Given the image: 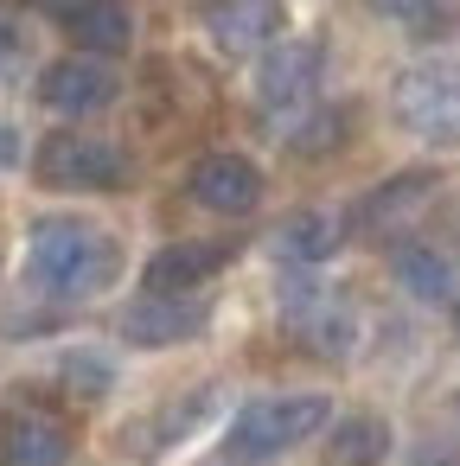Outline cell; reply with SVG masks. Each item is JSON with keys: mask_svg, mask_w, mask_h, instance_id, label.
Instances as JSON below:
<instances>
[{"mask_svg": "<svg viewBox=\"0 0 460 466\" xmlns=\"http://www.w3.org/2000/svg\"><path fill=\"white\" fill-rule=\"evenodd\" d=\"M377 14H390V20H422V14H434L441 0H371Z\"/></svg>", "mask_w": 460, "mask_h": 466, "instance_id": "20", "label": "cell"}, {"mask_svg": "<svg viewBox=\"0 0 460 466\" xmlns=\"http://www.w3.org/2000/svg\"><path fill=\"white\" fill-rule=\"evenodd\" d=\"M58 383H65L77 402H103L109 383H116V364H109L103 351H65V358H58Z\"/></svg>", "mask_w": 460, "mask_h": 466, "instance_id": "19", "label": "cell"}, {"mask_svg": "<svg viewBox=\"0 0 460 466\" xmlns=\"http://www.w3.org/2000/svg\"><path fill=\"white\" fill-rule=\"evenodd\" d=\"M65 33L71 46H84V58H116L135 46V14L122 0H84V7L65 14Z\"/></svg>", "mask_w": 460, "mask_h": 466, "instance_id": "14", "label": "cell"}, {"mask_svg": "<svg viewBox=\"0 0 460 466\" xmlns=\"http://www.w3.org/2000/svg\"><path fill=\"white\" fill-rule=\"evenodd\" d=\"M33 173L52 192H122L135 167H128V147L103 135H46L33 154Z\"/></svg>", "mask_w": 460, "mask_h": 466, "instance_id": "4", "label": "cell"}, {"mask_svg": "<svg viewBox=\"0 0 460 466\" xmlns=\"http://www.w3.org/2000/svg\"><path fill=\"white\" fill-rule=\"evenodd\" d=\"M205 409H211V390H192V396H179L167 415H154L148 428H128V447H148V453H160V447L186 441V434L205 421Z\"/></svg>", "mask_w": 460, "mask_h": 466, "instance_id": "18", "label": "cell"}, {"mask_svg": "<svg viewBox=\"0 0 460 466\" xmlns=\"http://www.w3.org/2000/svg\"><path fill=\"white\" fill-rule=\"evenodd\" d=\"M454 332H460V313H454Z\"/></svg>", "mask_w": 460, "mask_h": 466, "instance_id": "24", "label": "cell"}, {"mask_svg": "<svg viewBox=\"0 0 460 466\" xmlns=\"http://www.w3.org/2000/svg\"><path fill=\"white\" fill-rule=\"evenodd\" d=\"M281 326H288V339H294L301 351H313V358H345V351L358 345V313H352V300H345L339 288H326V281H288V288H281Z\"/></svg>", "mask_w": 460, "mask_h": 466, "instance_id": "5", "label": "cell"}, {"mask_svg": "<svg viewBox=\"0 0 460 466\" xmlns=\"http://www.w3.org/2000/svg\"><path fill=\"white\" fill-rule=\"evenodd\" d=\"M211 319V307L205 300H192V294H141L128 313H122V339L128 345H141V351H160V345H186L199 326Z\"/></svg>", "mask_w": 460, "mask_h": 466, "instance_id": "11", "label": "cell"}, {"mask_svg": "<svg viewBox=\"0 0 460 466\" xmlns=\"http://www.w3.org/2000/svg\"><path fill=\"white\" fill-rule=\"evenodd\" d=\"M14 46H20V20L0 7V52H14Z\"/></svg>", "mask_w": 460, "mask_h": 466, "instance_id": "21", "label": "cell"}, {"mask_svg": "<svg viewBox=\"0 0 460 466\" xmlns=\"http://www.w3.org/2000/svg\"><path fill=\"white\" fill-rule=\"evenodd\" d=\"M71 460V421L46 402H7L0 409V466H65Z\"/></svg>", "mask_w": 460, "mask_h": 466, "instance_id": "6", "label": "cell"}, {"mask_svg": "<svg viewBox=\"0 0 460 466\" xmlns=\"http://www.w3.org/2000/svg\"><path fill=\"white\" fill-rule=\"evenodd\" d=\"M20 160V141H14V128H0V167H14Z\"/></svg>", "mask_w": 460, "mask_h": 466, "instance_id": "22", "label": "cell"}, {"mask_svg": "<svg viewBox=\"0 0 460 466\" xmlns=\"http://www.w3.org/2000/svg\"><path fill=\"white\" fill-rule=\"evenodd\" d=\"M230 262V243H167L148 268H141V288L148 294H192V288H205L218 268Z\"/></svg>", "mask_w": 460, "mask_h": 466, "instance_id": "13", "label": "cell"}, {"mask_svg": "<svg viewBox=\"0 0 460 466\" xmlns=\"http://www.w3.org/2000/svg\"><path fill=\"white\" fill-rule=\"evenodd\" d=\"M390 453V421L383 415H345L326 441V466H383Z\"/></svg>", "mask_w": 460, "mask_h": 466, "instance_id": "16", "label": "cell"}, {"mask_svg": "<svg viewBox=\"0 0 460 466\" xmlns=\"http://www.w3.org/2000/svg\"><path fill=\"white\" fill-rule=\"evenodd\" d=\"M186 192H192V205H205L218 218H243L262 205V167L243 154H205V160H192Z\"/></svg>", "mask_w": 460, "mask_h": 466, "instance_id": "7", "label": "cell"}, {"mask_svg": "<svg viewBox=\"0 0 460 466\" xmlns=\"http://www.w3.org/2000/svg\"><path fill=\"white\" fill-rule=\"evenodd\" d=\"M390 116H396L415 141L460 147V65H447V58L409 65V71L390 84Z\"/></svg>", "mask_w": 460, "mask_h": 466, "instance_id": "3", "label": "cell"}, {"mask_svg": "<svg viewBox=\"0 0 460 466\" xmlns=\"http://www.w3.org/2000/svg\"><path fill=\"white\" fill-rule=\"evenodd\" d=\"M26 275H33V288H46L58 300L103 294L122 275V243L109 230H97L90 218H39L26 237Z\"/></svg>", "mask_w": 460, "mask_h": 466, "instance_id": "1", "label": "cell"}, {"mask_svg": "<svg viewBox=\"0 0 460 466\" xmlns=\"http://www.w3.org/2000/svg\"><path fill=\"white\" fill-rule=\"evenodd\" d=\"M275 249H281L288 262H326V256L339 249V218H326V211H294V218L275 230Z\"/></svg>", "mask_w": 460, "mask_h": 466, "instance_id": "17", "label": "cell"}, {"mask_svg": "<svg viewBox=\"0 0 460 466\" xmlns=\"http://www.w3.org/2000/svg\"><path fill=\"white\" fill-rule=\"evenodd\" d=\"M46 7H65V14H71V7H84V0H46Z\"/></svg>", "mask_w": 460, "mask_h": 466, "instance_id": "23", "label": "cell"}, {"mask_svg": "<svg viewBox=\"0 0 460 466\" xmlns=\"http://www.w3.org/2000/svg\"><path fill=\"white\" fill-rule=\"evenodd\" d=\"M205 26H211L218 52L243 58V52H269V46H281V33H288V7H281V0H218Z\"/></svg>", "mask_w": 460, "mask_h": 466, "instance_id": "12", "label": "cell"}, {"mask_svg": "<svg viewBox=\"0 0 460 466\" xmlns=\"http://www.w3.org/2000/svg\"><path fill=\"white\" fill-rule=\"evenodd\" d=\"M326 421H332V402H326L320 390H301V396H262V402H250V409L230 421L224 460H230V466H269V460L294 453L301 441H313Z\"/></svg>", "mask_w": 460, "mask_h": 466, "instance_id": "2", "label": "cell"}, {"mask_svg": "<svg viewBox=\"0 0 460 466\" xmlns=\"http://www.w3.org/2000/svg\"><path fill=\"white\" fill-rule=\"evenodd\" d=\"M313 84H320V46L313 39H281L262 52V71H256V103L262 109H301L313 103Z\"/></svg>", "mask_w": 460, "mask_h": 466, "instance_id": "10", "label": "cell"}, {"mask_svg": "<svg viewBox=\"0 0 460 466\" xmlns=\"http://www.w3.org/2000/svg\"><path fill=\"white\" fill-rule=\"evenodd\" d=\"M454 402H460V396H454Z\"/></svg>", "mask_w": 460, "mask_h": 466, "instance_id": "25", "label": "cell"}, {"mask_svg": "<svg viewBox=\"0 0 460 466\" xmlns=\"http://www.w3.org/2000/svg\"><path fill=\"white\" fill-rule=\"evenodd\" d=\"M434 186H441V173H428V167H409V173H396V179H383V186H371L358 205H352V230L358 237H396L428 198H434Z\"/></svg>", "mask_w": 460, "mask_h": 466, "instance_id": "9", "label": "cell"}, {"mask_svg": "<svg viewBox=\"0 0 460 466\" xmlns=\"http://www.w3.org/2000/svg\"><path fill=\"white\" fill-rule=\"evenodd\" d=\"M390 275H396V288L403 294H415V300H428V307H441V300H454V262L441 256V249H428V243H403V249H390Z\"/></svg>", "mask_w": 460, "mask_h": 466, "instance_id": "15", "label": "cell"}, {"mask_svg": "<svg viewBox=\"0 0 460 466\" xmlns=\"http://www.w3.org/2000/svg\"><path fill=\"white\" fill-rule=\"evenodd\" d=\"M116 96H122L116 71H109L103 58H84V52L46 65V77H39V103L58 109V116H103Z\"/></svg>", "mask_w": 460, "mask_h": 466, "instance_id": "8", "label": "cell"}]
</instances>
